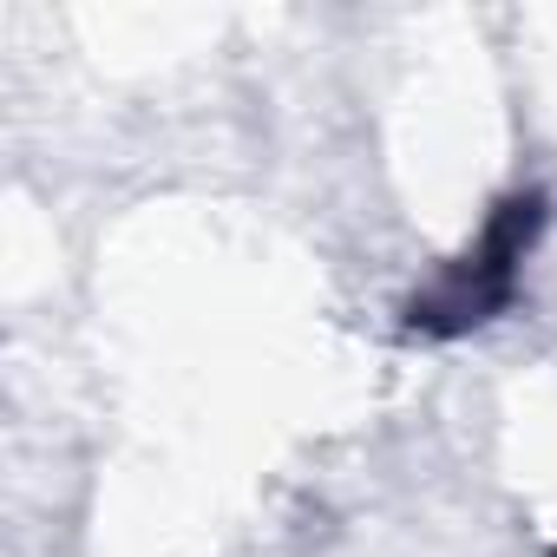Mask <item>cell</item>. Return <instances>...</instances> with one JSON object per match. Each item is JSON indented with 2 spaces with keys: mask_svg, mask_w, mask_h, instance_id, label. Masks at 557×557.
<instances>
[{
  "mask_svg": "<svg viewBox=\"0 0 557 557\" xmlns=\"http://www.w3.org/2000/svg\"><path fill=\"white\" fill-rule=\"evenodd\" d=\"M537 230H544V190H511V197L485 216V230L472 236V249L453 256L426 289L407 296V309H400L407 335L446 342V335H466V329L505 315L511 296H518V269H524Z\"/></svg>",
  "mask_w": 557,
  "mask_h": 557,
  "instance_id": "cell-1",
  "label": "cell"
}]
</instances>
